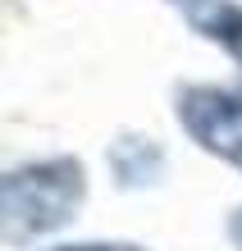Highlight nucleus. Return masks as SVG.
<instances>
[{"mask_svg": "<svg viewBox=\"0 0 242 251\" xmlns=\"http://www.w3.org/2000/svg\"><path fill=\"white\" fill-rule=\"evenodd\" d=\"M87 197V169L73 155H51L37 165L0 174V242L32 247L37 238L64 228Z\"/></svg>", "mask_w": 242, "mask_h": 251, "instance_id": "1", "label": "nucleus"}, {"mask_svg": "<svg viewBox=\"0 0 242 251\" xmlns=\"http://www.w3.org/2000/svg\"><path fill=\"white\" fill-rule=\"evenodd\" d=\"M55 251H142V247H119V242H82V247H55Z\"/></svg>", "mask_w": 242, "mask_h": 251, "instance_id": "5", "label": "nucleus"}, {"mask_svg": "<svg viewBox=\"0 0 242 251\" xmlns=\"http://www.w3.org/2000/svg\"><path fill=\"white\" fill-rule=\"evenodd\" d=\"M229 242H233V247L242 251V205H238V210L229 215Z\"/></svg>", "mask_w": 242, "mask_h": 251, "instance_id": "6", "label": "nucleus"}, {"mask_svg": "<svg viewBox=\"0 0 242 251\" xmlns=\"http://www.w3.org/2000/svg\"><path fill=\"white\" fill-rule=\"evenodd\" d=\"M110 165H114V174H119L124 187H142V183H156L160 178L164 155H160V146L151 142V137H124V142H114Z\"/></svg>", "mask_w": 242, "mask_h": 251, "instance_id": "3", "label": "nucleus"}, {"mask_svg": "<svg viewBox=\"0 0 242 251\" xmlns=\"http://www.w3.org/2000/svg\"><path fill=\"white\" fill-rule=\"evenodd\" d=\"M169 5H178V9H188V14H196V9H206L210 0H169Z\"/></svg>", "mask_w": 242, "mask_h": 251, "instance_id": "7", "label": "nucleus"}, {"mask_svg": "<svg viewBox=\"0 0 242 251\" xmlns=\"http://www.w3.org/2000/svg\"><path fill=\"white\" fill-rule=\"evenodd\" d=\"M178 124L201 151L242 169V96L224 87H183L178 92Z\"/></svg>", "mask_w": 242, "mask_h": 251, "instance_id": "2", "label": "nucleus"}, {"mask_svg": "<svg viewBox=\"0 0 242 251\" xmlns=\"http://www.w3.org/2000/svg\"><path fill=\"white\" fill-rule=\"evenodd\" d=\"M192 23L242 64V5H206L192 14Z\"/></svg>", "mask_w": 242, "mask_h": 251, "instance_id": "4", "label": "nucleus"}]
</instances>
